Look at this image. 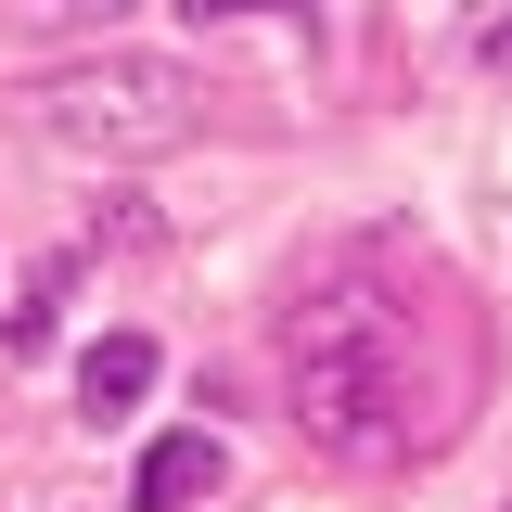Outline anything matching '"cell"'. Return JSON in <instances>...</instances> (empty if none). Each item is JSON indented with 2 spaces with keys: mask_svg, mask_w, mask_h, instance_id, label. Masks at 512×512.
Here are the masks:
<instances>
[{
  "mask_svg": "<svg viewBox=\"0 0 512 512\" xmlns=\"http://www.w3.org/2000/svg\"><path fill=\"white\" fill-rule=\"evenodd\" d=\"M282 410L320 461H423L448 423V372H436V308L384 244H346L295 269L282 295Z\"/></svg>",
  "mask_w": 512,
  "mask_h": 512,
  "instance_id": "cell-1",
  "label": "cell"
},
{
  "mask_svg": "<svg viewBox=\"0 0 512 512\" xmlns=\"http://www.w3.org/2000/svg\"><path fill=\"white\" fill-rule=\"evenodd\" d=\"M231 487V448L218 436H154L141 448V512H205Z\"/></svg>",
  "mask_w": 512,
  "mask_h": 512,
  "instance_id": "cell-3",
  "label": "cell"
},
{
  "mask_svg": "<svg viewBox=\"0 0 512 512\" xmlns=\"http://www.w3.org/2000/svg\"><path fill=\"white\" fill-rule=\"evenodd\" d=\"M487 52H500V64H512V26H487Z\"/></svg>",
  "mask_w": 512,
  "mask_h": 512,
  "instance_id": "cell-9",
  "label": "cell"
},
{
  "mask_svg": "<svg viewBox=\"0 0 512 512\" xmlns=\"http://www.w3.org/2000/svg\"><path fill=\"white\" fill-rule=\"evenodd\" d=\"M90 244H167V218H154V205H128V192H116V205L90 218Z\"/></svg>",
  "mask_w": 512,
  "mask_h": 512,
  "instance_id": "cell-6",
  "label": "cell"
},
{
  "mask_svg": "<svg viewBox=\"0 0 512 512\" xmlns=\"http://www.w3.org/2000/svg\"><path fill=\"white\" fill-rule=\"evenodd\" d=\"M13 103L77 167H154V154H180L205 128V77L167 52H77V64H39Z\"/></svg>",
  "mask_w": 512,
  "mask_h": 512,
  "instance_id": "cell-2",
  "label": "cell"
},
{
  "mask_svg": "<svg viewBox=\"0 0 512 512\" xmlns=\"http://www.w3.org/2000/svg\"><path fill=\"white\" fill-rule=\"evenodd\" d=\"M192 26H256V13H308V0H180Z\"/></svg>",
  "mask_w": 512,
  "mask_h": 512,
  "instance_id": "cell-7",
  "label": "cell"
},
{
  "mask_svg": "<svg viewBox=\"0 0 512 512\" xmlns=\"http://www.w3.org/2000/svg\"><path fill=\"white\" fill-rule=\"evenodd\" d=\"M39 13H77V26H116L128 0H39Z\"/></svg>",
  "mask_w": 512,
  "mask_h": 512,
  "instance_id": "cell-8",
  "label": "cell"
},
{
  "mask_svg": "<svg viewBox=\"0 0 512 512\" xmlns=\"http://www.w3.org/2000/svg\"><path fill=\"white\" fill-rule=\"evenodd\" d=\"M64 295H77V256H52V269H39V282L13 295V320H0V346H13V359H39V346L64 333Z\"/></svg>",
  "mask_w": 512,
  "mask_h": 512,
  "instance_id": "cell-5",
  "label": "cell"
},
{
  "mask_svg": "<svg viewBox=\"0 0 512 512\" xmlns=\"http://www.w3.org/2000/svg\"><path fill=\"white\" fill-rule=\"evenodd\" d=\"M141 397H154V333H103V346L77 359V410L116 423V410H141Z\"/></svg>",
  "mask_w": 512,
  "mask_h": 512,
  "instance_id": "cell-4",
  "label": "cell"
}]
</instances>
